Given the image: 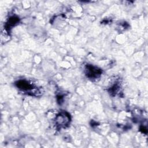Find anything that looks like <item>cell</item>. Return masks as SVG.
Wrapping results in <instances>:
<instances>
[{"mask_svg": "<svg viewBox=\"0 0 148 148\" xmlns=\"http://www.w3.org/2000/svg\"><path fill=\"white\" fill-rule=\"evenodd\" d=\"M86 71V73L89 77H97L98 75H100L101 73V71L100 69L90 65H87Z\"/></svg>", "mask_w": 148, "mask_h": 148, "instance_id": "cell-1", "label": "cell"}, {"mask_svg": "<svg viewBox=\"0 0 148 148\" xmlns=\"http://www.w3.org/2000/svg\"><path fill=\"white\" fill-rule=\"evenodd\" d=\"M69 116L68 114L65 113H61L57 116L56 118V121L58 124L60 125H65L67 124L69 120Z\"/></svg>", "mask_w": 148, "mask_h": 148, "instance_id": "cell-2", "label": "cell"}, {"mask_svg": "<svg viewBox=\"0 0 148 148\" xmlns=\"http://www.w3.org/2000/svg\"><path fill=\"white\" fill-rule=\"evenodd\" d=\"M17 87L23 90H29L32 88V85L25 80H19L16 83Z\"/></svg>", "mask_w": 148, "mask_h": 148, "instance_id": "cell-3", "label": "cell"}, {"mask_svg": "<svg viewBox=\"0 0 148 148\" xmlns=\"http://www.w3.org/2000/svg\"><path fill=\"white\" fill-rule=\"evenodd\" d=\"M19 21V19L18 17H12L9 19V21L7 23V27L8 28L11 27L16 25L17 23H18Z\"/></svg>", "mask_w": 148, "mask_h": 148, "instance_id": "cell-4", "label": "cell"}]
</instances>
